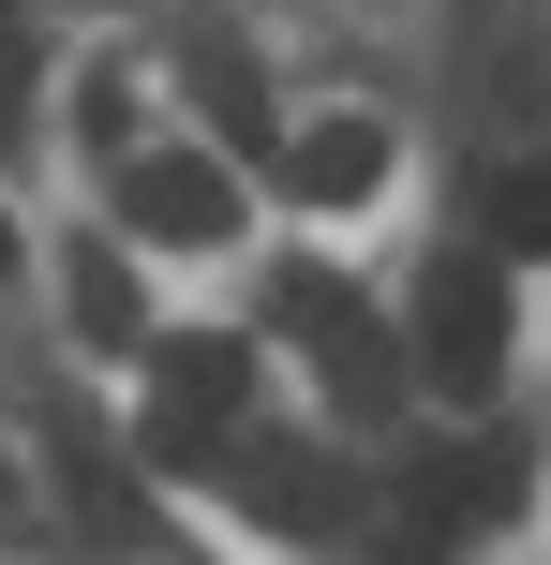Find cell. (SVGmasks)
<instances>
[{
    "label": "cell",
    "instance_id": "obj_1",
    "mask_svg": "<svg viewBox=\"0 0 551 565\" xmlns=\"http://www.w3.org/2000/svg\"><path fill=\"white\" fill-rule=\"evenodd\" d=\"M254 402V342L194 328V342H149V417H135V461L149 477H209V447L239 431Z\"/></svg>",
    "mask_w": 551,
    "mask_h": 565
},
{
    "label": "cell",
    "instance_id": "obj_2",
    "mask_svg": "<svg viewBox=\"0 0 551 565\" xmlns=\"http://www.w3.org/2000/svg\"><path fill=\"white\" fill-rule=\"evenodd\" d=\"M403 372H433L447 402H492V372H507V268H492V254H433Z\"/></svg>",
    "mask_w": 551,
    "mask_h": 565
},
{
    "label": "cell",
    "instance_id": "obj_3",
    "mask_svg": "<svg viewBox=\"0 0 551 565\" xmlns=\"http://www.w3.org/2000/svg\"><path fill=\"white\" fill-rule=\"evenodd\" d=\"M119 224L165 254H209V238H239V164L224 149H119Z\"/></svg>",
    "mask_w": 551,
    "mask_h": 565
},
{
    "label": "cell",
    "instance_id": "obj_4",
    "mask_svg": "<svg viewBox=\"0 0 551 565\" xmlns=\"http://www.w3.org/2000/svg\"><path fill=\"white\" fill-rule=\"evenodd\" d=\"M224 491L268 521V536H343L358 521V461H328L314 431H254V447L224 461Z\"/></svg>",
    "mask_w": 551,
    "mask_h": 565
},
{
    "label": "cell",
    "instance_id": "obj_5",
    "mask_svg": "<svg viewBox=\"0 0 551 565\" xmlns=\"http://www.w3.org/2000/svg\"><path fill=\"white\" fill-rule=\"evenodd\" d=\"M314 372H328V417H358V431H388V417H403V387H417V372H403V342H388L358 298L314 328Z\"/></svg>",
    "mask_w": 551,
    "mask_h": 565
},
{
    "label": "cell",
    "instance_id": "obj_6",
    "mask_svg": "<svg viewBox=\"0 0 551 565\" xmlns=\"http://www.w3.org/2000/svg\"><path fill=\"white\" fill-rule=\"evenodd\" d=\"M373 179H388V135H373V119H298V135H284V194L298 209H358Z\"/></svg>",
    "mask_w": 551,
    "mask_h": 565
},
{
    "label": "cell",
    "instance_id": "obj_7",
    "mask_svg": "<svg viewBox=\"0 0 551 565\" xmlns=\"http://www.w3.org/2000/svg\"><path fill=\"white\" fill-rule=\"evenodd\" d=\"M60 491H75V521H89V536L149 551V491L119 477V447H105V431H89V417H60Z\"/></svg>",
    "mask_w": 551,
    "mask_h": 565
},
{
    "label": "cell",
    "instance_id": "obj_8",
    "mask_svg": "<svg viewBox=\"0 0 551 565\" xmlns=\"http://www.w3.org/2000/svg\"><path fill=\"white\" fill-rule=\"evenodd\" d=\"M477 224H492V238H477L492 268H537L551 254V164H492V179H477Z\"/></svg>",
    "mask_w": 551,
    "mask_h": 565
},
{
    "label": "cell",
    "instance_id": "obj_9",
    "mask_svg": "<svg viewBox=\"0 0 551 565\" xmlns=\"http://www.w3.org/2000/svg\"><path fill=\"white\" fill-rule=\"evenodd\" d=\"M75 328H89V342H149V298H135V254H105V238H89V254H75Z\"/></svg>",
    "mask_w": 551,
    "mask_h": 565
},
{
    "label": "cell",
    "instance_id": "obj_10",
    "mask_svg": "<svg viewBox=\"0 0 551 565\" xmlns=\"http://www.w3.org/2000/svg\"><path fill=\"white\" fill-rule=\"evenodd\" d=\"M15 135H30V30H0V164H15Z\"/></svg>",
    "mask_w": 551,
    "mask_h": 565
},
{
    "label": "cell",
    "instance_id": "obj_11",
    "mask_svg": "<svg viewBox=\"0 0 551 565\" xmlns=\"http://www.w3.org/2000/svg\"><path fill=\"white\" fill-rule=\"evenodd\" d=\"M373 565H433V551H417V536H403V551H373Z\"/></svg>",
    "mask_w": 551,
    "mask_h": 565
},
{
    "label": "cell",
    "instance_id": "obj_12",
    "mask_svg": "<svg viewBox=\"0 0 551 565\" xmlns=\"http://www.w3.org/2000/svg\"><path fill=\"white\" fill-rule=\"evenodd\" d=\"M0 282H15V238H0Z\"/></svg>",
    "mask_w": 551,
    "mask_h": 565
},
{
    "label": "cell",
    "instance_id": "obj_13",
    "mask_svg": "<svg viewBox=\"0 0 551 565\" xmlns=\"http://www.w3.org/2000/svg\"><path fill=\"white\" fill-rule=\"evenodd\" d=\"M0 30H15V0H0Z\"/></svg>",
    "mask_w": 551,
    "mask_h": 565
},
{
    "label": "cell",
    "instance_id": "obj_14",
    "mask_svg": "<svg viewBox=\"0 0 551 565\" xmlns=\"http://www.w3.org/2000/svg\"><path fill=\"white\" fill-rule=\"evenodd\" d=\"M105 15H119V0H105Z\"/></svg>",
    "mask_w": 551,
    "mask_h": 565
}]
</instances>
